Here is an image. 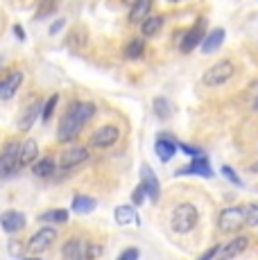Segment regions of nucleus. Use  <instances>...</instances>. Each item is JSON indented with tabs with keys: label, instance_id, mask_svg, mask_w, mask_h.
I'll use <instances>...</instances> for the list:
<instances>
[{
	"label": "nucleus",
	"instance_id": "f257e3e1",
	"mask_svg": "<svg viewBox=\"0 0 258 260\" xmlns=\"http://www.w3.org/2000/svg\"><path fill=\"white\" fill-rule=\"evenodd\" d=\"M200 224V211H197L195 204L190 202H181L172 208L170 213V229L177 236H188L192 233Z\"/></svg>",
	"mask_w": 258,
	"mask_h": 260
},
{
	"label": "nucleus",
	"instance_id": "f03ea898",
	"mask_svg": "<svg viewBox=\"0 0 258 260\" xmlns=\"http://www.w3.org/2000/svg\"><path fill=\"white\" fill-rule=\"evenodd\" d=\"M245 226H247L245 204L227 206L217 215V231H220L222 236H236V233H240Z\"/></svg>",
	"mask_w": 258,
	"mask_h": 260
},
{
	"label": "nucleus",
	"instance_id": "7ed1b4c3",
	"mask_svg": "<svg viewBox=\"0 0 258 260\" xmlns=\"http://www.w3.org/2000/svg\"><path fill=\"white\" fill-rule=\"evenodd\" d=\"M236 75V63L231 59H220L215 61L211 68H206L204 75H202V84L206 88H217V86H224L229 79H233Z\"/></svg>",
	"mask_w": 258,
	"mask_h": 260
},
{
	"label": "nucleus",
	"instance_id": "20e7f679",
	"mask_svg": "<svg viewBox=\"0 0 258 260\" xmlns=\"http://www.w3.org/2000/svg\"><path fill=\"white\" fill-rule=\"evenodd\" d=\"M82 129H84V122L79 120L75 109L68 104L66 113L59 118V124H57V141L61 145H68L71 141H75L79 134H82Z\"/></svg>",
	"mask_w": 258,
	"mask_h": 260
},
{
	"label": "nucleus",
	"instance_id": "39448f33",
	"mask_svg": "<svg viewBox=\"0 0 258 260\" xmlns=\"http://www.w3.org/2000/svg\"><path fill=\"white\" fill-rule=\"evenodd\" d=\"M18 156H21V141L9 138V141L3 145V152H0V179H7V177H12L14 172L21 170Z\"/></svg>",
	"mask_w": 258,
	"mask_h": 260
},
{
	"label": "nucleus",
	"instance_id": "423d86ee",
	"mask_svg": "<svg viewBox=\"0 0 258 260\" xmlns=\"http://www.w3.org/2000/svg\"><path fill=\"white\" fill-rule=\"evenodd\" d=\"M57 238H59V233L54 226L39 229V231L25 242V256H41V253H46L48 249L57 242Z\"/></svg>",
	"mask_w": 258,
	"mask_h": 260
},
{
	"label": "nucleus",
	"instance_id": "0eeeda50",
	"mask_svg": "<svg viewBox=\"0 0 258 260\" xmlns=\"http://www.w3.org/2000/svg\"><path fill=\"white\" fill-rule=\"evenodd\" d=\"M120 141V127L118 124H102L88 136V147L93 149H109Z\"/></svg>",
	"mask_w": 258,
	"mask_h": 260
},
{
	"label": "nucleus",
	"instance_id": "6e6552de",
	"mask_svg": "<svg viewBox=\"0 0 258 260\" xmlns=\"http://www.w3.org/2000/svg\"><path fill=\"white\" fill-rule=\"evenodd\" d=\"M206 18L202 16V18H197L195 25H190V27L186 29V34L181 37V41H179V50L183 54H190L192 50H197L202 46V41H204V37H206Z\"/></svg>",
	"mask_w": 258,
	"mask_h": 260
},
{
	"label": "nucleus",
	"instance_id": "1a4fd4ad",
	"mask_svg": "<svg viewBox=\"0 0 258 260\" xmlns=\"http://www.w3.org/2000/svg\"><path fill=\"white\" fill-rule=\"evenodd\" d=\"M186 174H195V177H204V179H213V177H215V172H213L211 161H208L206 154H200V156H195L190 163H188V166L177 168L175 177H186Z\"/></svg>",
	"mask_w": 258,
	"mask_h": 260
},
{
	"label": "nucleus",
	"instance_id": "9d476101",
	"mask_svg": "<svg viewBox=\"0 0 258 260\" xmlns=\"http://www.w3.org/2000/svg\"><path fill=\"white\" fill-rule=\"evenodd\" d=\"M88 156H91V152H88L86 145H73V147L61 152V156H59V168L73 170V168L82 166L84 161H88Z\"/></svg>",
	"mask_w": 258,
	"mask_h": 260
},
{
	"label": "nucleus",
	"instance_id": "9b49d317",
	"mask_svg": "<svg viewBox=\"0 0 258 260\" xmlns=\"http://www.w3.org/2000/svg\"><path fill=\"white\" fill-rule=\"evenodd\" d=\"M41 109H43L41 100L34 98L32 102H27L25 107H23V111H21V116H18V120H16V129H18V132H23V134L29 132V129L34 127V122L41 118Z\"/></svg>",
	"mask_w": 258,
	"mask_h": 260
},
{
	"label": "nucleus",
	"instance_id": "f8f14e48",
	"mask_svg": "<svg viewBox=\"0 0 258 260\" xmlns=\"http://www.w3.org/2000/svg\"><path fill=\"white\" fill-rule=\"evenodd\" d=\"M23 79H25L23 71H9V73H5L3 77H0V100L9 102L12 98H16V93H18V88H21Z\"/></svg>",
	"mask_w": 258,
	"mask_h": 260
},
{
	"label": "nucleus",
	"instance_id": "ddd939ff",
	"mask_svg": "<svg viewBox=\"0 0 258 260\" xmlns=\"http://www.w3.org/2000/svg\"><path fill=\"white\" fill-rule=\"evenodd\" d=\"M249 244H251V238L249 236H233L229 242H224V244H220V253H217V258H222V260H227V258H236V256H242V253L249 249Z\"/></svg>",
	"mask_w": 258,
	"mask_h": 260
},
{
	"label": "nucleus",
	"instance_id": "4468645a",
	"mask_svg": "<svg viewBox=\"0 0 258 260\" xmlns=\"http://www.w3.org/2000/svg\"><path fill=\"white\" fill-rule=\"evenodd\" d=\"M0 226H3L5 233H9V236H14V233H21L23 229L27 226V217L25 213L21 211H5L3 215H0Z\"/></svg>",
	"mask_w": 258,
	"mask_h": 260
},
{
	"label": "nucleus",
	"instance_id": "2eb2a0df",
	"mask_svg": "<svg viewBox=\"0 0 258 260\" xmlns=\"http://www.w3.org/2000/svg\"><path fill=\"white\" fill-rule=\"evenodd\" d=\"M177 141L170 136L168 132H161L156 136V141H154V152H156V156H158V161L161 163H168V161H172V156L177 154Z\"/></svg>",
	"mask_w": 258,
	"mask_h": 260
},
{
	"label": "nucleus",
	"instance_id": "dca6fc26",
	"mask_svg": "<svg viewBox=\"0 0 258 260\" xmlns=\"http://www.w3.org/2000/svg\"><path fill=\"white\" fill-rule=\"evenodd\" d=\"M141 183L147 190V199L156 204L158 197H161V183H158V177L154 174V170L147 166V163L141 166Z\"/></svg>",
	"mask_w": 258,
	"mask_h": 260
},
{
	"label": "nucleus",
	"instance_id": "f3484780",
	"mask_svg": "<svg viewBox=\"0 0 258 260\" xmlns=\"http://www.w3.org/2000/svg\"><path fill=\"white\" fill-rule=\"evenodd\" d=\"M113 219H116L118 226H138L141 224V217H138L134 204H120V206H116Z\"/></svg>",
	"mask_w": 258,
	"mask_h": 260
},
{
	"label": "nucleus",
	"instance_id": "a211bd4d",
	"mask_svg": "<svg viewBox=\"0 0 258 260\" xmlns=\"http://www.w3.org/2000/svg\"><path fill=\"white\" fill-rule=\"evenodd\" d=\"M61 258L63 260H82L86 258V242L79 238H68L61 247Z\"/></svg>",
	"mask_w": 258,
	"mask_h": 260
},
{
	"label": "nucleus",
	"instance_id": "6ab92c4d",
	"mask_svg": "<svg viewBox=\"0 0 258 260\" xmlns=\"http://www.w3.org/2000/svg\"><path fill=\"white\" fill-rule=\"evenodd\" d=\"M32 174L39 179H50L54 172H57L59 168V161L54 156H43V158H37V161L32 163Z\"/></svg>",
	"mask_w": 258,
	"mask_h": 260
},
{
	"label": "nucleus",
	"instance_id": "aec40b11",
	"mask_svg": "<svg viewBox=\"0 0 258 260\" xmlns=\"http://www.w3.org/2000/svg\"><path fill=\"white\" fill-rule=\"evenodd\" d=\"M224 39H227V32H224L222 27L211 29V32H206V37H204V41H202L200 50H202L204 54H213V52H217V50L222 48V43H224Z\"/></svg>",
	"mask_w": 258,
	"mask_h": 260
},
{
	"label": "nucleus",
	"instance_id": "412c9836",
	"mask_svg": "<svg viewBox=\"0 0 258 260\" xmlns=\"http://www.w3.org/2000/svg\"><path fill=\"white\" fill-rule=\"evenodd\" d=\"M150 14H152V0H134L132 7H129L127 21L132 25H141Z\"/></svg>",
	"mask_w": 258,
	"mask_h": 260
},
{
	"label": "nucleus",
	"instance_id": "4be33fe9",
	"mask_svg": "<svg viewBox=\"0 0 258 260\" xmlns=\"http://www.w3.org/2000/svg\"><path fill=\"white\" fill-rule=\"evenodd\" d=\"M163 25H166V18H163L161 14H150L145 21L138 25V29H141L143 39H154L156 34L163 29Z\"/></svg>",
	"mask_w": 258,
	"mask_h": 260
},
{
	"label": "nucleus",
	"instance_id": "5701e85b",
	"mask_svg": "<svg viewBox=\"0 0 258 260\" xmlns=\"http://www.w3.org/2000/svg\"><path fill=\"white\" fill-rule=\"evenodd\" d=\"M98 208V199L91 194H75L71 202V211L77 215H88Z\"/></svg>",
	"mask_w": 258,
	"mask_h": 260
},
{
	"label": "nucleus",
	"instance_id": "b1692460",
	"mask_svg": "<svg viewBox=\"0 0 258 260\" xmlns=\"http://www.w3.org/2000/svg\"><path fill=\"white\" fill-rule=\"evenodd\" d=\"M39 158V145L34 138H27V141L21 143V156H18V163L21 168H29L34 161Z\"/></svg>",
	"mask_w": 258,
	"mask_h": 260
},
{
	"label": "nucleus",
	"instance_id": "393cba45",
	"mask_svg": "<svg viewBox=\"0 0 258 260\" xmlns=\"http://www.w3.org/2000/svg\"><path fill=\"white\" fill-rule=\"evenodd\" d=\"M71 107L75 109V113L79 116V120H82L84 124H86L88 120L95 118V111H98L95 102H91V100H75V102H71Z\"/></svg>",
	"mask_w": 258,
	"mask_h": 260
},
{
	"label": "nucleus",
	"instance_id": "a878e982",
	"mask_svg": "<svg viewBox=\"0 0 258 260\" xmlns=\"http://www.w3.org/2000/svg\"><path fill=\"white\" fill-rule=\"evenodd\" d=\"M122 54H125V59H132V61L141 59L143 54H145V39H143V37L129 39V41L125 43V50H122Z\"/></svg>",
	"mask_w": 258,
	"mask_h": 260
},
{
	"label": "nucleus",
	"instance_id": "bb28decb",
	"mask_svg": "<svg viewBox=\"0 0 258 260\" xmlns=\"http://www.w3.org/2000/svg\"><path fill=\"white\" fill-rule=\"evenodd\" d=\"M66 43H68V48H84L88 43L86 27H84V25H75V27L71 29V34H68Z\"/></svg>",
	"mask_w": 258,
	"mask_h": 260
},
{
	"label": "nucleus",
	"instance_id": "cd10ccee",
	"mask_svg": "<svg viewBox=\"0 0 258 260\" xmlns=\"http://www.w3.org/2000/svg\"><path fill=\"white\" fill-rule=\"evenodd\" d=\"M152 111H154V116L158 118V120H168L172 116V104H170V100L168 98H154L152 100Z\"/></svg>",
	"mask_w": 258,
	"mask_h": 260
},
{
	"label": "nucleus",
	"instance_id": "c85d7f7f",
	"mask_svg": "<svg viewBox=\"0 0 258 260\" xmlns=\"http://www.w3.org/2000/svg\"><path fill=\"white\" fill-rule=\"evenodd\" d=\"M39 219H41L43 224H66L68 211H63V208H52V211H46L39 215Z\"/></svg>",
	"mask_w": 258,
	"mask_h": 260
},
{
	"label": "nucleus",
	"instance_id": "c756f323",
	"mask_svg": "<svg viewBox=\"0 0 258 260\" xmlns=\"http://www.w3.org/2000/svg\"><path fill=\"white\" fill-rule=\"evenodd\" d=\"M57 104H59V93H52L50 98L43 102V109H41V122L43 124H48L52 120V113H54V109H57Z\"/></svg>",
	"mask_w": 258,
	"mask_h": 260
},
{
	"label": "nucleus",
	"instance_id": "7c9ffc66",
	"mask_svg": "<svg viewBox=\"0 0 258 260\" xmlns=\"http://www.w3.org/2000/svg\"><path fill=\"white\" fill-rule=\"evenodd\" d=\"M245 213H247V226L258 229V204H245Z\"/></svg>",
	"mask_w": 258,
	"mask_h": 260
},
{
	"label": "nucleus",
	"instance_id": "2f4dec72",
	"mask_svg": "<svg viewBox=\"0 0 258 260\" xmlns=\"http://www.w3.org/2000/svg\"><path fill=\"white\" fill-rule=\"evenodd\" d=\"M147 199V190L143 183H138L136 188H134V192H132V204L134 206H143V202Z\"/></svg>",
	"mask_w": 258,
	"mask_h": 260
},
{
	"label": "nucleus",
	"instance_id": "473e14b6",
	"mask_svg": "<svg viewBox=\"0 0 258 260\" xmlns=\"http://www.w3.org/2000/svg\"><path fill=\"white\" fill-rule=\"evenodd\" d=\"M220 170H222V177H224L229 183H233V186H240V183H242V179L238 177V172L231 166H222Z\"/></svg>",
	"mask_w": 258,
	"mask_h": 260
},
{
	"label": "nucleus",
	"instance_id": "72a5a7b5",
	"mask_svg": "<svg viewBox=\"0 0 258 260\" xmlns=\"http://www.w3.org/2000/svg\"><path fill=\"white\" fill-rule=\"evenodd\" d=\"M177 147L181 149L186 156H190V158H195V156H200V154H204L200 147H192V145H186V143H177Z\"/></svg>",
	"mask_w": 258,
	"mask_h": 260
},
{
	"label": "nucleus",
	"instance_id": "f704fd0d",
	"mask_svg": "<svg viewBox=\"0 0 258 260\" xmlns=\"http://www.w3.org/2000/svg\"><path fill=\"white\" fill-rule=\"evenodd\" d=\"M9 253H12V256H16V258H21V256H25V247H23L21 242H16V240H14V242H9Z\"/></svg>",
	"mask_w": 258,
	"mask_h": 260
},
{
	"label": "nucleus",
	"instance_id": "c9c22d12",
	"mask_svg": "<svg viewBox=\"0 0 258 260\" xmlns=\"http://www.w3.org/2000/svg\"><path fill=\"white\" fill-rule=\"evenodd\" d=\"M63 27H66V18H57V21H52V25L48 27V34L54 37V34H59Z\"/></svg>",
	"mask_w": 258,
	"mask_h": 260
},
{
	"label": "nucleus",
	"instance_id": "e433bc0d",
	"mask_svg": "<svg viewBox=\"0 0 258 260\" xmlns=\"http://www.w3.org/2000/svg\"><path fill=\"white\" fill-rule=\"evenodd\" d=\"M138 256H141V251H138V249H125V251L118 253V260H136Z\"/></svg>",
	"mask_w": 258,
	"mask_h": 260
},
{
	"label": "nucleus",
	"instance_id": "4c0bfd02",
	"mask_svg": "<svg viewBox=\"0 0 258 260\" xmlns=\"http://www.w3.org/2000/svg\"><path fill=\"white\" fill-rule=\"evenodd\" d=\"M217 253H220V244H213L211 249H206V251L202 253V256H200V260H211V258H215Z\"/></svg>",
	"mask_w": 258,
	"mask_h": 260
},
{
	"label": "nucleus",
	"instance_id": "58836bf2",
	"mask_svg": "<svg viewBox=\"0 0 258 260\" xmlns=\"http://www.w3.org/2000/svg\"><path fill=\"white\" fill-rule=\"evenodd\" d=\"M100 253H102V249L98 244H91V242L86 244V258H98Z\"/></svg>",
	"mask_w": 258,
	"mask_h": 260
},
{
	"label": "nucleus",
	"instance_id": "ea45409f",
	"mask_svg": "<svg viewBox=\"0 0 258 260\" xmlns=\"http://www.w3.org/2000/svg\"><path fill=\"white\" fill-rule=\"evenodd\" d=\"M12 32H14V37H16L18 41H25V39H27V34H25V29H23V25H21V23H16V25H14V27H12Z\"/></svg>",
	"mask_w": 258,
	"mask_h": 260
},
{
	"label": "nucleus",
	"instance_id": "a19ab883",
	"mask_svg": "<svg viewBox=\"0 0 258 260\" xmlns=\"http://www.w3.org/2000/svg\"><path fill=\"white\" fill-rule=\"evenodd\" d=\"M249 172H251V174H258V161H254V163L249 166Z\"/></svg>",
	"mask_w": 258,
	"mask_h": 260
},
{
	"label": "nucleus",
	"instance_id": "79ce46f5",
	"mask_svg": "<svg viewBox=\"0 0 258 260\" xmlns=\"http://www.w3.org/2000/svg\"><path fill=\"white\" fill-rule=\"evenodd\" d=\"M168 5H179V3H183V0H166Z\"/></svg>",
	"mask_w": 258,
	"mask_h": 260
},
{
	"label": "nucleus",
	"instance_id": "37998d69",
	"mask_svg": "<svg viewBox=\"0 0 258 260\" xmlns=\"http://www.w3.org/2000/svg\"><path fill=\"white\" fill-rule=\"evenodd\" d=\"M251 107H254V111H258V98L254 100V104H251Z\"/></svg>",
	"mask_w": 258,
	"mask_h": 260
}]
</instances>
